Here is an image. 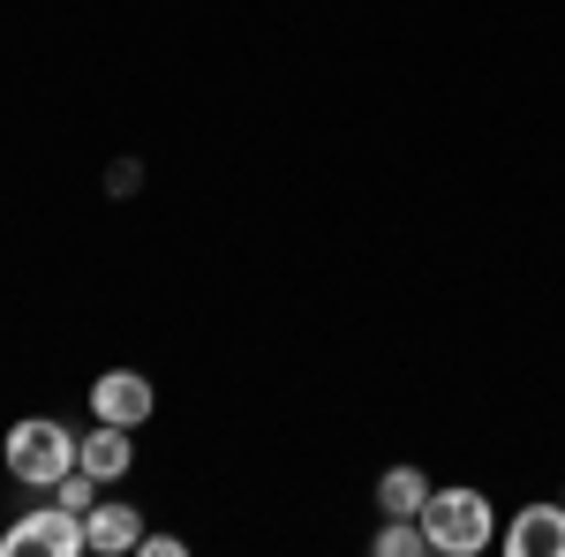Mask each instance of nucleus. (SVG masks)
<instances>
[{
  "mask_svg": "<svg viewBox=\"0 0 565 557\" xmlns=\"http://www.w3.org/2000/svg\"><path fill=\"white\" fill-rule=\"evenodd\" d=\"M423 535H430V557H482L498 543V505L482 490H430L423 505Z\"/></svg>",
  "mask_w": 565,
  "mask_h": 557,
  "instance_id": "1",
  "label": "nucleus"
},
{
  "mask_svg": "<svg viewBox=\"0 0 565 557\" xmlns=\"http://www.w3.org/2000/svg\"><path fill=\"white\" fill-rule=\"evenodd\" d=\"M68 468H76V429H68V422H53V415H23V422L8 429V474H15L23 490H53Z\"/></svg>",
  "mask_w": 565,
  "mask_h": 557,
  "instance_id": "2",
  "label": "nucleus"
},
{
  "mask_svg": "<svg viewBox=\"0 0 565 557\" xmlns=\"http://www.w3.org/2000/svg\"><path fill=\"white\" fill-rule=\"evenodd\" d=\"M0 550L8 557H84V513H68V505H31V513L0 535Z\"/></svg>",
  "mask_w": 565,
  "mask_h": 557,
  "instance_id": "3",
  "label": "nucleus"
},
{
  "mask_svg": "<svg viewBox=\"0 0 565 557\" xmlns=\"http://www.w3.org/2000/svg\"><path fill=\"white\" fill-rule=\"evenodd\" d=\"M151 407H159V392H151L143 369H106V377L90 385V415H98V422L143 429V422H151Z\"/></svg>",
  "mask_w": 565,
  "mask_h": 557,
  "instance_id": "4",
  "label": "nucleus"
},
{
  "mask_svg": "<svg viewBox=\"0 0 565 557\" xmlns=\"http://www.w3.org/2000/svg\"><path fill=\"white\" fill-rule=\"evenodd\" d=\"M505 557H565V505H521L505 519Z\"/></svg>",
  "mask_w": 565,
  "mask_h": 557,
  "instance_id": "5",
  "label": "nucleus"
},
{
  "mask_svg": "<svg viewBox=\"0 0 565 557\" xmlns=\"http://www.w3.org/2000/svg\"><path fill=\"white\" fill-rule=\"evenodd\" d=\"M76 468H90L98 482H121V474L136 468V444L121 422H90L84 437H76Z\"/></svg>",
  "mask_w": 565,
  "mask_h": 557,
  "instance_id": "6",
  "label": "nucleus"
},
{
  "mask_svg": "<svg viewBox=\"0 0 565 557\" xmlns=\"http://www.w3.org/2000/svg\"><path fill=\"white\" fill-rule=\"evenodd\" d=\"M136 543H143V513H136V505H90L84 513V550L129 557Z\"/></svg>",
  "mask_w": 565,
  "mask_h": 557,
  "instance_id": "7",
  "label": "nucleus"
},
{
  "mask_svg": "<svg viewBox=\"0 0 565 557\" xmlns=\"http://www.w3.org/2000/svg\"><path fill=\"white\" fill-rule=\"evenodd\" d=\"M423 505H430V474L423 468H385L377 474V513L385 519H423Z\"/></svg>",
  "mask_w": 565,
  "mask_h": 557,
  "instance_id": "8",
  "label": "nucleus"
},
{
  "mask_svg": "<svg viewBox=\"0 0 565 557\" xmlns=\"http://www.w3.org/2000/svg\"><path fill=\"white\" fill-rule=\"evenodd\" d=\"M370 550L377 557H430V535H423V519H385Z\"/></svg>",
  "mask_w": 565,
  "mask_h": 557,
  "instance_id": "9",
  "label": "nucleus"
},
{
  "mask_svg": "<svg viewBox=\"0 0 565 557\" xmlns=\"http://www.w3.org/2000/svg\"><path fill=\"white\" fill-rule=\"evenodd\" d=\"M53 505H68V513H90V505H98V474H90V468H68L61 482H53Z\"/></svg>",
  "mask_w": 565,
  "mask_h": 557,
  "instance_id": "10",
  "label": "nucleus"
},
{
  "mask_svg": "<svg viewBox=\"0 0 565 557\" xmlns=\"http://www.w3.org/2000/svg\"><path fill=\"white\" fill-rule=\"evenodd\" d=\"M136 181H143V167H136V159H121V167H114V173H106V189H114V196H129V189H136Z\"/></svg>",
  "mask_w": 565,
  "mask_h": 557,
  "instance_id": "11",
  "label": "nucleus"
},
{
  "mask_svg": "<svg viewBox=\"0 0 565 557\" xmlns=\"http://www.w3.org/2000/svg\"><path fill=\"white\" fill-rule=\"evenodd\" d=\"M136 550H143V557H181V550H189V543H181V535H143Z\"/></svg>",
  "mask_w": 565,
  "mask_h": 557,
  "instance_id": "12",
  "label": "nucleus"
},
{
  "mask_svg": "<svg viewBox=\"0 0 565 557\" xmlns=\"http://www.w3.org/2000/svg\"><path fill=\"white\" fill-rule=\"evenodd\" d=\"M558 505H565V497H558Z\"/></svg>",
  "mask_w": 565,
  "mask_h": 557,
  "instance_id": "13",
  "label": "nucleus"
}]
</instances>
